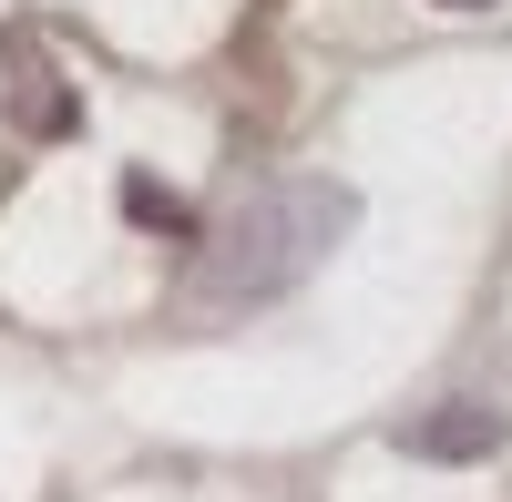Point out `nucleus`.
Masks as SVG:
<instances>
[{
	"mask_svg": "<svg viewBox=\"0 0 512 502\" xmlns=\"http://www.w3.org/2000/svg\"><path fill=\"white\" fill-rule=\"evenodd\" d=\"M349 226H359V195H349V185H318V175L267 185V195H246L236 216L205 236V257H195V298H205V308L287 298V287L308 277Z\"/></svg>",
	"mask_w": 512,
	"mask_h": 502,
	"instance_id": "f257e3e1",
	"label": "nucleus"
},
{
	"mask_svg": "<svg viewBox=\"0 0 512 502\" xmlns=\"http://www.w3.org/2000/svg\"><path fill=\"white\" fill-rule=\"evenodd\" d=\"M400 451H420V462H482V451H502V410L492 400L420 410V421H400Z\"/></svg>",
	"mask_w": 512,
	"mask_h": 502,
	"instance_id": "f03ea898",
	"label": "nucleus"
},
{
	"mask_svg": "<svg viewBox=\"0 0 512 502\" xmlns=\"http://www.w3.org/2000/svg\"><path fill=\"white\" fill-rule=\"evenodd\" d=\"M21 123H31V134H72V93L41 62H21Z\"/></svg>",
	"mask_w": 512,
	"mask_h": 502,
	"instance_id": "7ed1b4c3",
	"label": "nucleus"
},
{
	"mask_svg": "<svg viewBox=\"0 0 512 502\" xmlns=\"http://www.w3.org/2000/svg\"><path fill=\"white\" fill-rule=\"evenodd\" d=\"M123 205H134V216H144V226H175V236H185V205H175V195H164L154 175H134V185H123Z\"/></svg>",
	"mask_w": 512,
	"mask_h": 502,
	"instance_id": "20e7f679",
	"label": "nucleus"
},
{
	"mask_svg": "<svg viewBox=\"0 0 512 502\" xmlns=\"http://www.w3.org/2000/svg\"><path fill=\"white\" fill-rule=\"evenodd\" d=\"M441 11H482V0H441Z\"/></svg>",
	"mask_w": 512,
	"mask_h": 502,
	"instance_id": "39448f33",
	"label": "nucleus"
}]
</instances>
